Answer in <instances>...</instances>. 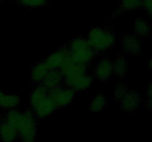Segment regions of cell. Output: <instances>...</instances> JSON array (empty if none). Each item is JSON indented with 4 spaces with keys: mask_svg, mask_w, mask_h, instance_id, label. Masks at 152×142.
Wrapping results in <instances>:
<instances>
[{
    "mask_svg": "<svg viewBox=\"0 0 152 142\" xmlns=\"http://www.w3.org/2000/svg\"><path fill=\"white\" fill-rule=\"evenodd\" d=\"M18 3L27 7H42L48 4V0H16Z\"/></svg>",
    "mask_w": 152,
    "mask_h": 142,
    "instance_id": "obj_22",
    "label": "cell"
},
{
    "mask_svg": "<svg viewBox=\"0 0 152 142\" xmlns=\"http://www.w3.org/2000/svg\"><path fill=\"white\" fill-rule=\"evenodd\" d=\"M152 3L151 0H142V7H143L145 11L148 13L149 16L151 15V9H152Z\"/></svg>",
    "mask_w": 152,
    "mask_h": 142,
    "instance_id": "obj_24",
    "label": "cell"
},
{
    "mask_svg": "<svg viewBox=\"0 0 152 142\" xmlns=\"http://www.w3.org/2000/svg\"><path fill=\"white\" fill-rule=\"evenodd\" d=\"M97 54V52L92 47L77 50L74 52H70L69 58L74 63L87 64L94 59Z\"/></svg>",
    "mask_w": 152,
    "mask_h": 142,
    "instance_id": "obj_7",
    "label": "cell"
},
{
    "mask_svg": "<svg viewBox=\"0 0 152 142\" xmlns=\"http://www.w3.org/2000/svg\"><path fill=\"white\" fill-rule=\"evenodd\" d=\"M93 82V78L91 75H83L74 77L65 78V83L74 91H81L88 88Z\"/></svg>",
    "mask_w": 152,
    "mask_h": 142,
    "instance_id": "obj_4",
    "label": "cell"
},
{
    "mask_svg": "<svg viewBox=\"0 0 152 142\" xmlns=\"http://www.w3.org/2000/svg\"><path fill=\"white\" fill-rule=\"evenodd\" d=\"M87 41L90 47L98 53L112 47L115 41V35L111 30L96 28L89 32Z\"/></svg>",
    "mask_w": 152,
    "mask_h": 142,
    "instance_id": "obj_1",
    "label": "cell"
},
{
    "mask_svg": "<svg viewBox=\"0 0 152 142\" xmlns=\"http://www.w3.org/2000/svg\"><path fill=\"white\" fill-rule=\"evenodd\" d=\"M113 72V64L108 59H102L98 63L95 70V74L101 81L108 79Z\"/></svg>",
    "mask_w": 152,
    "mask_h": 142,
    "instance_id": "obj_11",
    "label": "cell"
},
{
    "mask_svg": "<svg viewBox=\"0 0 152 142\" xmlns=\"http://www.w3.org/2000/svg\"><path fill=\"white\" fill-rule=\"evenodd\" d=\"M106 104V99L102 94H98L94 97L90 104V109L91 112H97L103 109Z\"/></svg>",
    "mask_w": 152,
    "mask_h": 142,
    "instance_id": "obj_20",
    "label": "cell"
},
{
    "mask_svg": "<svg viewBox=\"0 0 152 142\" xmlns=\"http://www.w3.org/2000/svg\"><path fill=\"white\" fill-rule=\"evenodd\" d=\"M17 130L24 141L31 142L34 140L37 134V120L31 109H27L22 113Z\"/></svg>",
    "mask_w": 152,
    "mask_h": 142,
    "instance_id": "obj_2",
    "label": "cell"
},
{
    "mask_svg": "<svg viewBox=\"0 0 152 142\" xmlns=\"http://www.w3.org/2000/svg\"><path fill=\"white\" fill-rule=\"evenodd\" d=\"M48 95L53 101L56 107H63L71 103L74 98V90L72 89H62L56 87L49 90Z\"/></svg>",
    "mask_w": 152,
    "mask_h": 142,
    "instance_id": "obj_3",
    "label": "cell"
},
{
    "mask_svg": "<svg viewBox=\"0 0 152 142\" xmlns=\"http://www.w3.org/2000/svg\"><path fill=\"white\" fill-rule=\"evenodd\" d=\"M120 102V106L123 111L132 112L140 106L141 97L136 92L128 91Z\"/></svg>",
    "mask_w": 152,
    "mask_h": 142,
    "instance_id": "obj_6",
    "label": "cell"
},
{
    "mask_svg": "<svg viewBox=\"0 0 152 142\" xmlns=\"http://www.w3.org/2000/svg\"><path fill=\"white\" fill-rule=\"evenodd\" d=\"M48 71V68L47 67L45 62H40V63L37 64L31 71V78L33 81H36V82L42 81Z\"/></svg>",
    "mask_w": 152,
    "mask_h": 142,
    "instance_id": "obj_14",
    "label": "cell"
},
{
    "mask_svg": "<svg viewBox=\"0 0 152 142\" xmlns=\"http://www.w3.org/2000/svg\"><path fill=\"white\" fill-rule=\"evenodd\" d=\"M0 1H2V0H0Z\"/></svg>",
    "mask_w": 152,
    "mask_h": 142,
    "instance_id": "obj_26",
    "label": "cell"
},
{
    "mask_svg": "<svg viewBox=\"0 0 152 142\" xmlns=\"http://www.w3.org/2000/svg\"><path fill=\"white\" fill-rule=\"evenodd\" d=\"M62 72L57 69L48 70L45 76L42 79V85L48 90L58 87L62 80Z\"/></svg>",
    "mask_w": 152,
    "mask_h": 142,
    "instance_id": "obj_9",
    "label": "cell"
},
{
    "mask_svg": "<svg viewBox=\"0 0 152 142\" xmlns=\"http://www.w3.org/2000/svg\"><path fill=\"white\" fill-rule=\"evenodd\" d=\"M3 95H4V93H3L2 92H1V90H0V99H1V96H2Z\"/></svg>",
    "mask_w": 152,
    "mask_h": 142,
    "instance_id": "obj_25",
    "label": "cell"
},
{
    "mask_svg": "<svg viewBox=\"0 0 152 142\" xmlns=\"http://www.w3.org/2000/svg\"><path fill=\"white\" fill-rule=\"evenodd\" d=\"M135 32L137 35L140 36H148L150 34V26L147 22L142 19H138L135 21L134 25Z\"/></svg>",
    "mask_w": 152,
    "mask_h": 142,
    "instance_id": "obj_19",
    "label": "cell"
},
{
    "mask_svg": "<svg viewBox=\"0 0 152 142\" xmlns=\"http://www.w3.org/2000/svg\"><path fill=\"white\" fill-rule=\"evenodd\" d=\"M142 0H121L120 7L116 11L115 14H118L123 11H127V10H134L142 7Z\"/></svg>",
    "mask_w": 152,
    "mask_h": 142,
    "instance_id": "obj_16",
    "label": "cell"
},
{
    "mask_svg": "<svg viewBox=\"0 0 152 142\" xmlns=\"http://www.w3.org/2000/svg\"><path fill=\"white\" fill-rule=\"evenodd\" d=\"M89 47H90V45H89L87 39L77 38L71 41L69 47H68V50H69L70 52H74L77 51V50H83V49L88 48Z\"/></svg>",
    "mask_w": 152,
    "mask_h": 142,
    "instance_id": "obj_21",
    "label": "cell"
},
{
    "mask_svg": "<svg viewBox=\"0 0 152 142\" xmlns=\"http://www.w3.org/2000/svg\"><path fill=\"white\" fill-rule=\"evenodd\" d=\"M127 70V62L123 56L117 58L116 62L113 64V72L120 78H123Z\"/></svg>",
    "mask_w": 152,
    "mask_h": 142,
    "instance_id": "obj_18",
    "label": "cell"
},
{
    "mask_svg": "<svg viewBox=\"0 0 152 142\" xmlns=\"http://www.w3.org/2000/svg\"><path fill=\"white\" fill-rule=\"evenodd\" d=\"M20 103V99L16 95H3L0 99V106L6 109H12Z\"/></svg>",
    "mask_w": 152,
    "mask_h": 142,
    "instance_id": "obj_15",
    "label": "cell"
},
{
    "mask_svg": "<svg viewBox=\"0 0 152 142\" xmlns=\"http://www.w3.org/2000/svg\"><path fill=\"white\" fill-rule=\"evenodd\" d=\"M128 92L127 88L126 86L123 84H118L116 87L115 92H114V99L116 101H120L123 96L126 95V93Z\"/></svg>",
    "mask_w": 152,
    "mask_h": 142,
    "instance_id": "obj_23",
    "label": "cell"
},
{
    "mask_svg": "<svg viewBox=\"0 0 152 142\" xmlns=\"http://www.w3.org/2000/svg\"><path fill=\"white\" fill-rule=\"evenodd\" d=\"M56 108V106H55L54 103H53V101L48 97V95L47 98H45L44 100L42 101L34 108V110L35 111L36 115H37V116L38 117V118H43L47 117L48 115H49L50 114H51Z\"/></svg>",
    "mask_w": 152,
    "mask_h": 142,
    "instance_id": "obj_10",
    "label": "cell"
},
{
    "mask_svg": "<svg viewBox=\"0 0 152 142\" xmlns=\"http://www.w3.org/2000/svg\"><path fill=\"white\" fill-rule=\"evenodd\" d=\"M48 93V90L46 89L42 84L37 87L33 91L31 95V104L33 109H34L42 101L47 98Z\"/></svg>",
    "mask_w": 152,
    "mask_h": 142,
    "instance_id": "obj_13",
    "label": "cell"
},
{
    "mask_svg": "<svg viewBox=\"0 0 152 142\" xmlns=\"http://www.w3.org/2000/svg\"><path fill=\"white\" fill-rule=\"evenodd\" d=\"M18 130L10 126L4 118L0 122V138L4 141H13L17 138Z\"/></svg>",
    "mask_w": 152,
    "mask_h": 142,
    "instance_id": "obj_12",
    "label": "cell"
},
{
    "mask_svg": "<svg viewBox=\"0 0 152 142\" xmlns=\"http://www.w3.org/2000/svg\"><path fill=\"white\" fill-rule=\"evenodd\" d=\"M123 49L131 56H138L141 53V44L136 36L126 34L122 38Z\"/></svg>",
    "mask_w": 152,
    "mask_h": 142,
    "instance_id": "obj_8",
    "label": "cell"
},
{
    "mask_svg": "<svg viewBox=\"0 0 152 142\" xmlns=\"http://www.w3.org/2000/svg\"><path fill=\"white\" fill-rule=\"evenodd\" d=\"M69 54L70 51L68 47H64L50 54L44 62L48 70L58 69L68 59Z\"/></svg>",
    "mask_w": 152,
    "mask_h": 142,
    "instance_id": "obj_5",
    "label": "cell"
},
{
    "mask_svg": "<svg viewBox=\"0 0 152 142\" xmlns=\"http://www.w3.org/2000/svg\"><path fill=\"white\" fill-rule=\"evenodd\" d=\"M22 116V113H21L19 111L16 110V109H10V110L7 112V115H5L4 119L5 120L10 126H12V127H14V128H16V130H17L19 124H20Z\"/></svg>",
    "mask_w": 152,
    "mask_h": 142,
    "instance_id": "obj_17",
    "label": "cell"
}]
</instances>
